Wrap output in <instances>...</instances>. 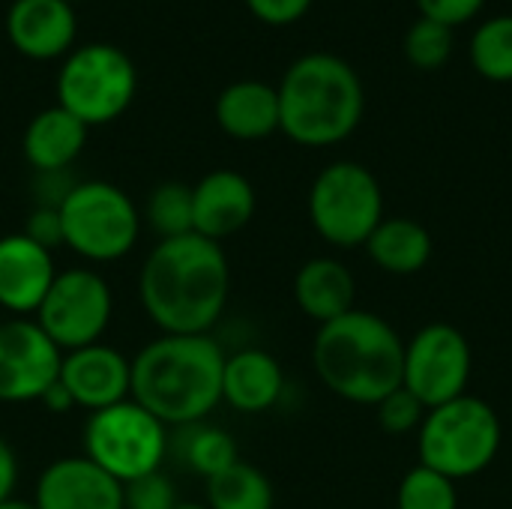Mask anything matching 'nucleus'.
Instances as JSON below:
<instances>
[{
    "mask_svg": "<svg viewBox=\"0 0 512 509\" xmlns=\"http://www.w3.org/2000/svg\"><path fill=\"white\" fill-rule=\"evenodd\" d=\"M231 267L222 243L201 234L159 240L138 273L144 315L165 336H204L228 306Z\"/></svg>",
    "mask_w": 512,
    "mask_h": 509,
    "instance_id": "1",
    "label": "nucleus"
},
{
    "mask_svg": "<svg viewBox=\"0 0 512 509\" xmlns=\"http://www.w3.org/2000/svg\"><path fill=\"white\" fill-rule=\"evenodd\" d=\"M222 345L204 336H159L132 357V402L165 426L204 423L222 402Z\"/></svg>",
    "mask_w": 512,
    "mask_h": 509,
    "instance_id": "2",
    "label": "nucleus"
},
{
    "mask_svg": "<svg viewBox=\"0 0 512 509\" xmlns=\"http://www.w3.org/2000/svg\"><path fill=\"white\" fill-rule=\"evenodd\" d=\"M405 342L381 318L363 309L321 324L312 342V366L321 384L345 402L375 408L402 387Z\"/></svg>",
    "mask_w": 512,
    "mask_h": 509,
    "instance_id": "3",
    "label": "nucleus"
},
{
    "mask_svg": "<svg viewBox=\"0 0 512 509\" xmlns=\"http://www.w3.org/2000/svg\"><path fill=\"white\" fill-rule=\"evenodd\" d=\"M279 93V129L303 147H333L363 120V84L336 54H306L291 63Z\"/></svg>",
    "mask_w": 512,
    "mask_h": 509,
    "instance_id": "4",
    "label": "nucleus"
},
{
    "mask_svg": "<svg viewBox=\"0 0 512 509\" xmlns=\"http://www.w3.org/2000/svg\"><path fill=\"white\" fill-rule=\"evenodd\" d=\"M420 465L456 480L483 474L501 450L504 429L495 408L480 396H459L426 411L417 429Z\"/></svg>",
    "mask_w": 512,
    "mask_h": 509,
    "instance_id": "5",
    "label": "nucleus"
},
{
    "mask_svg": "<svg viewBox=\"0 0 512 509\" xmlns=\"http://www.w3.org/2000/svg\"><path fill=\"white\" fill-rule=\"evenodd\" d=\"M63 246L90 264L126 258L141 237V213L135 201L114 183H72L60 207Z\"/></svg>",
    "mask_w": 512,
    "mask_h": 509,
    "instance_id": "6",
    "label": "nucleus"
},
{
    "mask_svg": "<svg viewBox=\"0 0 512 509\" xmlns=\"http://www.w3.org/2000/svg\"><path fill=\"white\" fill-rule=\"evenodd\" d=\"M81 447V456H87L123 486L144 474L162 471L168 456V426L138 402L126 399L87 417Z\"/></svg>",
    "mask_w": 512,
    "mask_h": 509,
    "instance_id": "7",
    "label": "nucleus"
},
{
    "mask_svg": "<svg viewBox=\"0 0 512 509\" xmlns=\"http://www.w3.org/2000/svg\"><path fill=\"white\" fill-rule=\"evenodd\" d=\"M309 219L318 237L336 249L366 246L384 219L378 177L360 162L327 165L309 189Z\"/></svg>",
    "mask_w": 512,
    "mask_h": 509,
    "instance_id": "8",
    "label": "nucleus"
},
{
    "mask_svg": "<svg viewBox=\"0 0 512 509\" xmlns=\"http://www.w3.org/2000/svg\"><path fill=\"white\" fill-rule=\"evenodd\" d=\"M135 96V66L114 45H87L75 51L57 78L60 108L84 126L117 120Z\"/></svg>",
    "mask_w": 512,
    "mask_h": 509,
    "instance_id": "9",
    "label": "nucleus"
},
{
    "mask_svg": "<svg viewBox=\"0 0 512 509\" xmlns=\"http://www.w3.org/2000/svg\"><path fill=\"white\" fill-rule=\"evenodd\" d=\"M114 312L108 282L90 267L57 270L33 321L66 354L102 342Z\"/></svg>",
    "mask_w": 512,
    "mask_h": 509,
    "instance_id": "10",
    "label": "nucleus"
},
{
    "mask_svg": "<svg viewBox=\"0 0 512 509\" xmlns=\"http://www.w3.org/2000/svg\"><path fill=\"white\" fill-rule=\"evenodd\" d=\"M471 369V345L453 324H426L405 342L402 387L414 393L426 411L465 396Z\"/></svg>",
    "mask_w": 512,
    "mask_h": 509,
    "instance_id": "11",
    "label": "nucleus"
},
{
    "mask_svg": "<svg viewBox=\"0 0 512 509\" xmlns=\"http://www.w3.org/2000/svg\"><path fill=\"white\" fill-rule=\"evenodd\" d=\"M63 351L33 318L0 321V402H39L60 375Z\"/></svg>",
    "mask_w": 512,
    "mask_h": 509,
    "instance_id": "12",
    "label": "nucleus"
},
{
    "mask_svg": "<svg viewBox=\"0 0 512 509\" xmlns=\"http://www.w3.org/2000/svg\"><path fill=\"white\" fill-rule=\"evenodd\" d=\"M57 384L69 393L75 408L93 414L132 399V360L105 342L84 345L63 354Z\"/></svg>",
    "mask_w": 512,
    "mask_h": 509,
    "instance_id": "13",
    "label": "nucleus"
},
{
    "mask_svg": "<svg viewBox=\"0 0 512 509\" xmlns=\"http://www.w3.org/2000/svg\"><path fill=\"white\" fill-rule=\"evenodd\" d=\"M36 509H123V486L87 456H60L42 468Z\"/></svg>",
    "mask_w": 512,
    "mask_h": 509,
    "instance_id": "14",
    "label": "nucleus"
},
{
    "mask_svg": "<svg viewBox=\"0 0 512 509\" xmlns=\"http://www.w3.org/2000/svg\"><path fill=\"white\" fill-rule=\"evenodd\" d=\"M57 276L54 252L33 243L27 234L0 237V309L12 318L36 315Z\"/></svg>",
    "mask_w": 512,
    "mask_h": 509,
    "instance_id": "15",
    "label": "nucleus"
},
{
    "mask_svg": "<svg viewBox=\"0 0 512 509\" xmlns=\"http://www.w3.org/2000/svg\"><path fill=\"white\" fill-rule=\"evenodd\" d=\"M255 216L252 183L231 168H216L192 186V231L222 243L243 231Z\"/></svg>",
    "mask_w": 512,
    "mask_h": 509,
    "instance_id": "16",
    "label": "nucleus"
},
{
    "mask_svg": "<svg viewBox=\"0 0 512 509\" xmlns=\"http://www.w3.org/2000/svg\"><path fill=\"white\" fill-rule=\"evenodd\" d=\"M6 30L21 54L48 60L72 45L75 15L69 0H15L6 18Z\"/></svg>",
    "mask_w": 512,
    "mask_h": 509,
    "instance_id": "17",
    "label": "nucleus"
},
{
    "mask_svg": "<svg viewBox=\"0 0 512 509\" xmlns=\"http://www.w3.org/2000/svg\"><path fill=\"white\" fill-rule=\"evenodd\" d=\"M285 390V372L279 360L261 348H243L237 354H225L222 369V402H228L240 414H264L270 411Z\"/></svg>",
    "mask_w": 512,
    "mask_h": 509,
    "instance_id": "18",
    "label": "nucleus"
},
{
    "mask_svg": "<svg viewBox=\"0 0 512 509\" xmlns=\"http://www.w3.org/2000/svg\"><path fill=\"white\" fill-rule=\"evenodd\" d=\"M357 282L354 273L336 258H309L294 276V300L306 318L318 327L330 324L354 309Z\"/></svg>",
    "mask_w": 512,
    "mask_h": 509,
    "instance_id": "19",
    "label": "nucleus"
},
{
    "mask_svg": "<svg viewBox=\"0 0 512 509\" xmlns=\"http://www.w3.org/2000/svg\"><path fill=\"white\" fill-rule=\"evenodd\" d=\"M216 123L237 141H261L279 129V93L264 81H234L216 99Z\"/></svg>",
    "mask_w": 512,
    "mask_h": 509,
    "instance_id": "20",
    "label": "nucleus"
},
{
    "mask_svg": "<svg viewBox=\"0 0 512 509\" xmlns=\"http://www.w3.org/2000/svg\"><path fill=\"white\" fill-rule=\"evenodd\" d=\"M84 141H87V126L66 108L54 105L30 120L21 147H24V159L39 174H57L78 159Z\"/></svg>",
    "mask_w": 512,
    "mask_h": 509,
    "instance_id": "21",
    "label": "nucleus"
},
{
    "mask_svg": "<svg viewBox=\"0 0 512 509\" xmlns=\"http://www.w3.org/2000/svg\"><path fill=\"white\" fill-rule=\"evenodd\" d=\"M366 252L384 273L414 276L432 258V234L408 216L381 219V225L366 240Z\"/></svg>",
    "mask_w": 512,
    "mask_h": 509,
    "instance_id": "22",
    "label": "nucleus"
},
{
    "mask_svg": "<svg viewBox=\"0 0 512 509\" xmlns=\"http://www.w3.org/2000/svg\"><path fill=\"white\" fill-rule=\"evenodd\" d=\"M204 483V504L210 509H273L276 504L273 483L267 480V474L243 459Z\"/></svg>",
    "mask_w": 512,
    "mask_h": 509,
    "instance_id": "23",
    "label": "nucleus"
},
{
    "mask_svg": "<svg viewBox=\"0 0 512 509\" xmlns=\"http://www.w3.org/2000/svg\"><path fill=\"white\" fill-rule=\"evenodd\" d=\"M474 69L495 84L512 81V15H495L471 39Z\"/></svg>",
    "mask_w": 512,
    "mask_h": 509,
    "instance_id": "24",
    "label": "nucleus"
},
{
    "mask_svg": "<svg viewBox=\"0 0 512 509\" xmlns=\"http://www.w3.org/2000/svg\"><path fill=\"white\" fill-rule=\"evenodd\" d=\"M144 219L159 240H174L192 231V186L186 183H159L144 207Z\"/></svg>",
    "mask_w": 512,
    "mask_h": 509,
    "instance_id": "25",
    "label": "nucleus"
},
{
    "mask_svg": "<svg viewBox=\"0 0 512 509\" xmlns=\"http://www.w3.org/2000/svg\"><path fill=\"white\" fill-rule=\"evenodd\" d=\"M183 459L198 477L210 480V477L228 471L231 465H237L240 450H237V441L225 429L195 423L189 438L183 441Z\"/></svg>",
    "mask_w": 512,
    "mask_h": 509,
    "instance_id": "26",
    "label": "nucleus"
},
{
    "mask_svg": "<svg viewBox=\"0 0 512 509\" xmlns=\"http://www.w3.org/2000/svg\"><path fill=\"white\" fill-rule=\"evenodd\" d=\"M396 509H459V489L450 477L417 465L399 483Z\"/></svg>",
    "mask_w": 512,
    "mask_h": 509,
    "instance_id": "27",
    "label": "nucleus"
},
{
    "mask_svg": "<svg viewBox=\"0 0 512 509\" xmlns=\"http://www.w3.org/2000/svg\"><path fill=\"white\" fill-rule=\"evenodd\" d=\"M453 54V30L438 24V21H429V18H420L411 24L408 36H405V57L411 66L417 69H441L447 66Z\"/></svg>",
    "mask_w": 512,
    "mask_h": 509,
    "instance_id": "28",
    "label": "nucleus"
},
{
    "mask_svg": "<svg viewBox=\"0 0 512 509\" xmlns=\"http://www.w3.org/2000/svg\"><path fill=\"white\" fill-rule=\"evenodd\" d=\"M375 414H378V426L387 435L399 438V435H411V432L420 429V423L426 417V408H423V402L414 393L399 387V390H393L390 396H384L375 405Z\"/></svg>",
    "mask_w": 512,
    "mask_h": 509,
    "instance_id": "29",
    "label": "nucleus"
},
{
    "mask_svg": "<svg viewBox=\"0 0 512 509\" xmlns=\"http://www.w3.org/2000/svg\"><path fill=\"white\" fill-rule=\"evenodd\" d=\"M180 498L162 471L123 483V509H174Z\"/></svg>",
    "mask_w": 512,
    "mask_h": 509,
    "instance_id": "30",
    "label": "nucleus"
},
{
    "mask_svg": "<svg viewBox=\"0 0 512 509\" xmlns=\"http://www.w3.org/2000/svg\"><path fill=\"white\" fill-rule=\"evenodd\" d=\"M483 3L486 0H417L420 18L438 21V24H444L450 30L465 24L468 18H474L483 9Z\"/></svg>",
    "mask_w": 512,
    "mask_h": 509,
    "instance_id": "31",
    "label": "nucleus"
},
{
    "mask_svg": "<svg viewBox=\"0 0 512 509\" xmlns=\"http://www.w3.org/2000/svg\"><path fill=\"white\" fill-rule=\"evenodd\" d=\"M33 243L45 246L48 252H54L57 246H63V225H60V213L57 207H36L24 225V231Z\"/></svg>",
    "mask_w": 512,
    "mask_h": 509,
    "instance_id": "32",
    "label": "nucleus"
},
{
    "mask_svg": "<svg viewBox=\"0 0 512 509\" xmlns=\"http://www.w3.org/2000/svg\"><path fill=\"white\" fill-rule=\"evenodd\" d=\"M246 3L258 21L273 24V27L300 21L312 6V0H246Z\"/></svg>",
    "mask_w": 512,
    "mask_h": 509,
    "instance_id": "33",
    "label": "nucleus"
},
{
    "mask_svg": "<svg viewBox=\"0 0 512 509\" xmlns=\"http://www.w3.org/2000/svg\"><path fill=\"white\" fill-rule=\"evenodd\" d=\"M15 483H18V459L15 450L0 438V501L12 498Z\"/></svg>",
    "mask_w": 512,
    "mask_h": 509,
    "instance_id": "34",
    "label": "nucleus"
},
{
    "mask_svg": "<svg viewBox=\"0 0 512 509\" xmlns=\"http://www.w3.org/2000/svg\"><path fill=\"white\" fill-rule=\"evenodd\" d=\"M39 402H42L48 411H54V414H66L69 408H75V405H72V399H69V393H66L60 384H54V387H51Z\"/></svg>",
    "mask_w": 512,
    "mask_h": 509,
    "instance_id": "35",
    "label": "nucleus"
},
{
    "mask_svg": "<svg viewBox=\"0 0 512 509\" xmlns=\"http://www.w3.org/2000/svg\"><path fill=\"white\" fill-rule=\"evenodd\" d=\"M0 509H36L33 501H21V498H6V501H0Z\"/></svg>",
    "mask_w": 512,
    "mask_h": 509,
    "instance_id": "36",
    "label": "nucleus"
},
{
    "mask_svg": "<svg viewBox=\"0 0 512 509\" xmlns=\"http://www.w3.org/2000/svg\"><path fill=\"white\" fill-rule=\"evenodd\" d=\"M174 509H210L207 504H198V501H177Z\"/></svg>",
    "mask_w": 512,
    "mask_h": 509,
    "instance_id": "37",
    "label": "nucleus"
}]
</instances>
